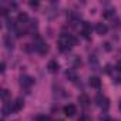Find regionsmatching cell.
Masks as SVG:
<instances>
[{"label": "cell", "mask_w": 121, "mask_h": 121, "mask_svg": "<svg viewBox=\"0 0 121 121\" xmlns=\"http://www.w3.org/2000/svg\"><path fill=\"white\" fill-rule=\"evenodd\" d=\"M76 44H77V39L70 34H61L58 39V48L61 51H69Z\"/></svg>", "instance_id": "6da1fadb"}, {"label": "cell", "mask_w": 121, "mask_h": 121, "mask_svg": "<svg viewBox=\"0 0 121 121\" xmlns=\"http://www.w3.org/2000/svg\"><path fill=\"white\" fill-rule=\"evenodd\" d=\"M95 31H97V34L104 36V34H107L108 27H107V24H104V23H97V24H95Z\"/></svg>", "instance_id": "9c48e42d"}, {"label": "cell", "mask_w": 121, "mask_h": 121, "mask_svg": "<svg viewBox=\"0 0 121 121\" xmlns=\"http://www.w3.org/2000/svg\"><path fill=\"white\" fill-rule=\"evenodd\" d=\"M27 22H30V20H29V16L26 13H20L17 16V23L19 24H27Z\"/></svg>", "instance_id": "2e32d148"}, {"label": "cell", "mask_w": 121, "mask_h": 121, "mask_svg": "<svg viewBox=\"0 0 121 121\" xmlns=\"http://www.w3.org/2000/svg\"><path fill=\"white\" fill-rule=\"evenodd\" d=\"M90 33H91V26H90V23L84 22V23H83V31H81V34H83L86 39H90Z\"/></svg>", "instance_id": "8fae6325"}, {"label": "cell", "mask_w": 121, "mask_h": 121, "mask_svg": "<svg viewBox=\"0 0 121 121\" xmlns=\"http://www.w3.org/2000/svg\"><path fill=\"white\" fill-rule=\"evenodd\" d=\"M4 70H6V63L3 61V63H2V66H0V71H2V73H4Z\"/></svg>", "instance_id": "7402d4cb"}, {"label": "cell", "mask_w": 121, "mask_h": 121, "mask_svg": "<svg viewBox=\"0 0 121 121\" xmlns=\"http://www.w3.org/2000/svg\"><path fill=\"white\" fill-rule=\"evenodd\" d=\"M88 64H90V67H91L93 70H98V58H97L95 56H90Z\"/></svg>", "instance_id": "4fadbf2b"}, {"label": "cell", "mask_w": 121, "mask_h": 121, "mask_svg": "<svg viewBox=\"0 0 121 121\" xmlns=\"http://www.w3.org/2000/svg\"><path fill=\"white\" fill-rule=\"evenodd\" d=\"M103 46H104V48H105L107 51H110V50H111V47H110V43H104Z\"/></svg>", "instance_id": "603a6c76"}, {"label": "cell", "mask_w": 121, "mask_h": 121, "mask_svg": "<svg viewBox=\"0 0 121 121\" xmlns=\"http://www.w3.org/2000/svg\"><path fill=\"white\" fill-rule=\"evenodd\" d=\"M23 105H24V101H23V98H16L14 100V103H13V112H19L22 108H23Z\"/></svg>", "instance_id": "30bf717a"}, {"label": "cell", "mask_w": 121, "mask_h": 121, "mask_svg": "<svg viewBox=\"0 0 121 121\" xmlns=\"http://www.w3.org/2000/svg\"><path fill=\"white\" fill-rule=\"evenodd\" d=\"M34 48H36V51L40 54V56H46L47 53H48V46L40 39V37H37V40H36V43H34Z\"/></svg>", "instance_id": "7a4b0ae2"}, {"label": "cell", "mask_w": 121, "mask_h": 121, "mask_svg": "<svg viewBox=\"0 0 121 121\" xmlns=\"http://www.w3.org/2000/svg\"><path fill=\"white\" fill-rule=\"evenodd\" d=\"M64 114H66L67 117H74V115L77 114V108H76V105H73V104H67V105L64 107Z\"/></svg>", "instance_id": "52a82bcc"}, {"label": "cell", "mask_w": 121, "mask_h": 121, "mask_svg": "<svg viewBox=\"0 0 121 121\" xmlns=\"http://www.w3.org/2000/svg\"><path fill=\"white\" fill-rule=\"evenodd\" d=\"M115 69L121 73V60H120V61H117V64H115Z\"/></svg>", "instance_id": "44dd1931"}, {"label": "cell", "mask_w": 121, "mask_h": 121, "mask_svg": "<svg viewBox=\"0 0 121 121\" xmlns=\"http://www.w3.org/2000/svg\"><path fill=\"white\" fill-rule=\"evenodd\" d=\"M7 98H9V91L7 90H2V100L4 103H7Z\"/></svg>", "instance_id": "ac0fdd59"}, {"label": "cell", "mask_w": 121, "mask_h": 121, "mask_svg": "<svg viewBox=\"0 0 121 121\" xmlns=\"http://www.w3.org/2000/svg\"><path fill=\"white\" fill-rule=\"evenodd\" d=\"M111 16H114V10H107V12H104V17H105V19H110Z\"/></svg>", "instance_id": "d6986e66"}, {"label": "cell", "mask_w": 121, "mask_h": 121, "mask_svg": "<svg viewBox=\"0 0 121 121\" xmlns=\"http://www.w3.org/2000/svg\"><path fill=\"white\" fill-rule=\"evenodd\" d=\"M13 111V103H4L2 107V117H7Z\"/></svg>", "instance_id": "8992f818"}, {"label": "cell", "mask_w": 121, "mask_h": 121, "mask_svg": "<svg viewBox=\"0 0 121 121\" xmlns=\"http://www.w3.org/2000/svg\"><path fill=\"white\" fill-rule=\"evenodd\" d=\"M20 84L23 87H31L34 84V78L31 76H22L20 77Z\"/></svg>", "instance_id": "5b68a950"}, {"label": "cell", "mask_w": 121, "mask_h": 121, "mask_svg": "<svg viewBox=\"0 0 121 121\" xmlns=\"http://www.w3.org/2000/svg\"><path fill=\"white\" fill-rule=\"evenodd\" d=\"M118 110H120V112H121V101H120V104H118Z\"/></svg>", "instance_id": "d4e9b609"}, {"label": "cell", "mask_w": 121, "mask_h": 121, "mask_svg": "<svg viewBox=\"0 0 121 121\" xmlns=\"http://www.w3.org/2000/svg\"><path fill=\"white\" fill-rule=\"evenodd\" d=\"M3 44L9 50H13L14 48V40L12 39V34H4L3 36Z\"/></svg>", "instance_id": "277c9868"}, {"label": "cell", "mask_w": 121, "mask_h": 121, "mask_svg": "<svg viewBox=\"0 0 121 121\" xmlns=\"http://www.w3.org/2000/svg\"><path fill=\"white\" fill-rule=\"evenodd\" d=\"M34 121H51V118H50L48 115L40 114V115H37V117H36V120H34Z\"/></svg>", "instance_id": "e0dca14e"}, {"label": "cell", "mask_w": 121, "mask_h": 121, "mask_svg": "<svg viewBox=\"0 0 121 121\" xmlns=\"http://www.w3.org/2000/svg\"><path fill=\"white\" fill-rule=\"evenodd\" d=\"M88 83H90V86H91L93 88H100V87H101V80H100L98 77H95V76H94V77H90V81H88Z\"/></svg>", "instance_id": "5bb4252c"}, {"label": "cell", "mask_w": 121, "mask_h": 121, "mask_svg": "<svg viewBox=\"0 0 121 121\" xmlns=\"http://www.w3.org/2000/svg\"><path fill=\"white\" fill-rule=\"evenodd\" d=\"M66 77H67L70 81H76V80H77V73H76V70H74V69H69V70L66 71Z\"/></svg>", "instance_id": "9a60e30c"}, {"label": "cell", "mask_w": 121, "mask_h": 121, "mask_svg": "<svg viewBox=\"0 0 121 121\" xmlns=\"http://www.w3.org/2000/svg\"><path fill=\"white\" fill-rule=\"evenodd\" d=\"M95 101H97V105H98V107H101L104 111H105V110H108V107H110V101H108V98H107V97H104V95L98 94V95H97V98H95Z\"/></svg>", "instance_id": "3957f363"}, {"label": "cell", "mask_w": 121, "mask_h": 121, "mask_svg": "<svg viewBox=\"0 0 121 121\" xmlns=\"http://www.w3.org/2000/svg\"><path fill=\"white\" fill-rule=\"evenodd\" d=\"M30 6L31 7H36V6H39V3L37 2H30Z\"/></svg>", "instance_id": "cb8c5ba5"}, {"label": "cell", "mask_w": 121, "mask_h": 121, "mask_svg": "<svg viewBox=\"0 0 121 121\" xmlns=\"http://www.w3.org/2000/svg\"><path fill=\"white\" fill-rule=\"evenodd\" d=\"M100 121H110V118H108V115H107V114H104V115H101V117H100Z\"/></svg>", "instance_id": "ffe728a7"}, {"label": "cell", "mask_w": 121, "mask_h": 121, "mask_svg": "<svg viewBox=\"0 0 121 121\" xmlns=\"http://www.w3.org/2000/svg\"><path fill=\"white\" fill-rule=\"evenodd\" d=\"M58 69H60V66H58V63H57V60H50V61L47 63V70H48L50 73H57Z\"/></svg>", "instance_id": "ba28073f"}, {"label": "cell", "mask_w": 121, "mask_h": 121, "mask_svg": "<svg viewBox=\"0 0 121 121\" xmlns=\"http://www.w3.org/2000/svg\"><path fill=\"white\" fill-rule=\"evenodd\" d=\"M78 103H80L83 107H88V104H90V97L83 93V94L78 95Z\"/></svg>", "instance_id": "7c38bea8"}]
</instances>
